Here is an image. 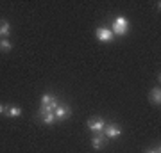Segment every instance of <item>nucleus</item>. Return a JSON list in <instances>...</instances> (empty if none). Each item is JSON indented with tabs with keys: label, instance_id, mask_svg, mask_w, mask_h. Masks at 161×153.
<instances>
[{
	"label": "nucleus",
	"instance_id": "1",
	"mask_svg": "<svg viewBox=\"0 0 161 153\" xmlns=\"http://www.w3.org/2000/svg\"><path fill=\"white\" fill-rule=\"evenodd\" d=\"M111 32H113V36H125L129 32V20L125 16H116Z\"/></svg>",
	"mask_w": 161,
	"mask_h": 153
},
{
	"label": "nucleus",
	"instance_id": "2",
	"mask_svg": "<svg viewBox=\"0 0 161 153\" xmlns=\"http://www.w3.org/2000/svg\"><path fill=\"white\" fill-rule=\"evenodd\" d=\"M102 134L106 135V139H118V137L122 135V128H120V125L111 123V125H106Z\"/></svg>",
	"mask_w": 161,
	"mask_h": 153
},
{
	"label": "nucleus",
	"instance_id": "3",
	"mask_svg": "<svg viewBox=\"0 0 161 153\" xmlns=\"http://www.w3.org/2000/svg\"><path fill=\"white\" fill-rule=\"evenodd\" d=\"M88 128L93 132V134H98V132H104V128H106V121H104L102 118H92L88 119Z\"/></svg>",
	"mask_w": 161,
	"mask_h": 153
},
{
	"label": "nucleus",
	"instance_id": "4",
	"mask_svg": "<svg viewBox=\"0 0 161 153\" xmlns=\"http://www.w3.org/2000/svg\"><path fill=\"white\" fill-rule=\"evenodd\" d=\"M95 36H97V39L98 41H102V43H111L113 41V32H111L109 28H106V27H98L97 30H95Z\"/></svg>",
	"mask_w": 161,
	"mask_h": 153
},
{
	"label": "nucleus",
	"instance_id": "5",
	"mask_svg": "<svg viewBox=\"0 0 161 153\" xmlns=\"http://www.w3.org/2000/svg\"><path fill=\"white\" fill-rule=\"evenodd\" d=\"M70 114H72V109H70L66 103H59L58 107H56V110H54V116H56V119H58V121L66 119Z\"/></svg>",
	"mask_w": 161,
	"mask_h": 153
},
{
	"label": "nucleus",
	"instance_id": "6",
	"mask_svg": "<svg viewBox=\"0 0 161 153\" xmlns=\"http://www.w3.org/2000/svg\"><path fill=\"white\" fill-rule=\"evenodd\" d=\"M106 142H108V139H106V135H104L102 132L93 134V137H92V146H93V150H102V148L106 146Z\"/></svg>",
	"mask_w": 161,
	"mask_h": 153
},
{
	"label": "nucleus",
	"instance_id": "7",
	"mask_svg": "<svg viewBox=\"0 0 161 153\" xmlns=\"http://www.w3.org/2000/svg\"><path fill=\"white\" fill-rule=\"evenodd\" d=\"M149 100H150L152 105H159L161 103V89H159V85L152 87V91H150V94H149Z\"/></svg>",
	"mask_w": 161,
	"mask_h": 153
},
{
	"label": "nucleus",
	"instance_id": "8",
	"mask_svg": "<svg viewBox=\"0 0 161 153\" xmlns=\"http://www.w3.org/2000/svg\"><path fill=\"white\" fill-rule=\"evenodd\" d=\"M9 34H11V25H9V22H6V20H0V38L7 39V38H9Z\"/></svg>",
	"mask_w": 161,
	"mask_h": 153
},
{
	"label": "nucleus",
	"instance_id": "9",
	"mask_svg": "<svg viewBox=\"0 0 161 153\" xmlns=\"http://www.w3.org/2000/svg\"><path fill=\"white\" fill-rule=\"evenodd\" d=\"M58 105H59L58 100H52L50 103H47V105H41V114H45V112H54Z\"/></svg>",
	"mask_w": 161,
	"mask_h": 153
},
{
	"label": "nucleus",
	"instance_id": "10",
	"mask_svg": "<svg viewBox=\"0 0 161 153\" xmlns=\"http://www.w3.org/2000/svg\"><path fill=\"white\" fill-rule=\"evenodd\" d=\"M41 116H43V123H45V125H54V123H56L54 112H45V114H41Z\"/></svg>",
	"mask_w": 161,
	"mask_h": 153
},
{
	"label": "nucleus",
	"instance_id": "11",
	"mask_svg": "<svg viewBox=\"0 0 161 153\" xmlns=\"http://www.w3.org/2000/svg\"><path fill=\"white\" fill-rule=\"evenodd\" d=\"M7 114H9L11 118H18V116H22V109L16 107V105H13V107H7Z\"/></svg>",
	"mask_w": 161,
	"mask_h": 153
},
{
	"label": "nucleus",
	"instance_id": "12",
	"mask_svg": "<svg viewBox=\"0 0 161 153\" xmlns=\"http://www.w3.org/2000/svg\"><path fill=\"white\" fill-rule=\"evenodd\" d=\"M11 48H13V45L9 39H0V50L2 52H11Z\"/></svg>",
	"mask_w": 161,
	"mask_h": 153
},
{
	"label": "nucleus",
	"instance_id": "13",
	"mask_svg": "<svg viewBox=\"0 0 161 153\" xmlns=\"http://www.w3.org/2000/svg\"><path fill=\"white\" fill-rule=\"evenodd\" d=\"M52 100H56V96H54L52 93H45V94L41 96V105H47V103H50Z\"/></svg>",
	"mask_w": 161,
	"mask_h": 153
},
{
	"label": "nucleus",
	"instance_id": "14",
	"mask_svg": "<svg viewBox=\"0 0 161 153\" xmlns=\"http://www.w3.org/2000/svg\"><path fill=\"white\" fill-rule=\"evenodd\" d=\"M145 153H159V148H149Z\"/></svg>",
	"mask_w": 161,
	"mask_h": 153
},
{
	"label": "nucleus",
	"instance_id": "15",
	"mask_svg": "<svg viewBox=\"0 0 161 153\" xmlns=\"http://www.w3.org/2000/svg\"><path fill=\"white\" fill-rule=\"evenodd\" d=\"M6 110H7V107H6V105H2V103H0V114H4Z\"/></svg>",
	"mask_w": 161,
	"mask_h": 153
}]
</instances>
